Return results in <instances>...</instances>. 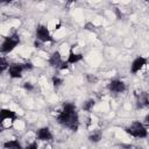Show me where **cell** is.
Here are the masks:
<instances>
[{
  "instance_id": "obj_10",
  "label": "cell",
  "mask_w": 149,
  "mask_h": 149,
  "mask_svg": "<svg viewBox=\"0 0 149 149\" xmlns=\"http://www.w3.org/2000/svg\"><path fill=\"white\" fill-rule=\"evenodd\" d=\"M74 47H76V44L71 45V48H70V52H69V56H68V59L65 61L69 65H70V64H76V63L80 62V61L84 58L83 54H76V52L73 51Z\"/></svg>"
},
{
  "instance_id": "obj_1",
  "label": "cell",
  "mask_w": 149,
  "mask_h": 149,
  "mask_svg": "<svg viewBox=\"0 0 149 149\" xmlns=\"http://www.w3.org/2000/svg\"><path fill=\"white\" fill-rule=\"evenodd\" d=\"M57 122L65 128L71 129L72 132L78 130L79 128V115L77 107L72 102H64L63 108L56 118Z\"/></svg>"
},
{
  "instance_id": "obj_18",
  "label": "cell",
  "mask_w": 149,
  "mask_h": 149,
  "mask_svg": "<svg viewBox=\"0 0 149 149\" xmlns=\"http://www.w3.org/2000/svg\"><path fill=\"white\" fill-rule=\"evenodd\" d=\"M23 149H38L37 142H31L30 144H28V146H27V147H24Z\"/></svg>"
},
{
  "instance_id": "obj_12",
  "label": "cell",
  "mask_w": 149,
  "mask_h": 149,
  "mask_svg": "<svg viewBox=\"0 0 149 149\" xmlns=\"http://www.w3.org/2000/svg\"><path fill=\"white\" fill-rule=\"evenodd\" d=\"M3 149H23L19 140H8L2 143Z\"/></svg>"
},
{
  "instance_id": "obj_2",
  "label": "cell",
  "mask_w": 149,
  "mask_h": 149,
  "mask_svg": "<svg viewBox=\"0 0 149 149\" xmlns=\"http://www.w3.org/2000/svg\"><path fill=\"white\" fill-rule=\"evenodd\" d=\"M16 119H17V114L14 111L8 108H1L0 109V132L13 127Z\"/></svg>"
},
{
  "instance_id": "obj_9",
  "label": "cell",
  "mask_w": 149,
  "mask_h": 149,
  "mask_svg": "<svg viewBox=\"0 0 149 149\" xmlns=\"http://www.w3.org/2000/svg\"><path fill=\"white\" fill-rule=\"evenodd\" d=\"M36 137L40 141H51L54 139L51 130L49 129V127H42L40 129L36 130Z\"/></svg>"
},
{
  "instance_id": "obj_20",
  "label": "cell",
  "mask_w": 149,
  "mask_h": 149,
  "mask_svg": "<svg viewBox=\"0 0 149 149\" xmlns=\"http://www.w3.org/2000/svg\"><path fill=\"white\" fill-rule=\"evenodd\" d=\"M68 68H69V64H68L65 61H63V63L61 64V66L58 68V70H66Z\"/></svg>"
},
{
  "instance_id": "obj_13",
  "label": "cell",
  "mask_w": 149,
  "mask_h": 149,
  "mask_svg": "<svg viewBox=\"0 0 149 149\" xmlns=\"http://www.w3.org/2000/svg\"><path fill=\"white\" fill-rule=\"evenodd\" d=\"M148 94L147 93H140V97H137V108H143L148 106Z\"/></svg>"
},
{
  "instance_id": "obj_15",
  "label": "cell",
  "mask_w": 149,
  "mask_h": 149,
  "mask_svg": "<svg viewBox=\"0 0 149 149\" xmlns=\"http://www.w3.org/2000/svg\"><path fill=\"white\" fill-rule=\"evenodd\" d=\"M8 68H9V63L7 62V59H6L5 57L0 56V74H1L3 71H6Z\"/></svg>"
},
{
  "instance_id": "obj_6",
  "label": "cell",
  "mask_w": 149,
  "mask_h": 149,
  "mask_svg": "<svg viewBox=\"0 0 149 149\" xmlns=\"http://www.w3.org/2000/svg\"><path fill=\"white\" fill-rule=\"evenodd\" d=\"M35 35H36V40L40 41V42H42V43H47V42H52L54 41V38H52L49 29L44 24H38L36 27Z\"/></svg>"
},
{
  "instance_id": "obj_14",
  "label": "cell",
  "mask_w": 149,
  "mask_h": 149,
  "mask_svg": "<svg viewBox=\"0 0 149 149\" xmlns=\"http://www.w3.org/2000/svg\"><path fill=\"white\" fill-rule=\"evenodd\" d=\"M101 139H102V133H101V130H99V129L94 130V132L88 136V140H90L91 142H93V143H98Z\"/></svg>"
},
{
  "instance_id": "obj_19",
  "label": "cell",
  "mask_w": 149,
  "mask_h": 149,
  "mask_svg": "<svg viewBox=\"0 0 149 149\" xmlns=\"http://www.w3.org/2000/svg\"><path fill=\"white\" fill-rule=\"evenodd\" d=\"M23 88H26L27 91H33L34 90V85L30 83H23Z\"/></svg>"
},
{
  "instance_id": "obj_3",
  "label": "cell",
  "mask_w": 149,
  "mask_h": 149,
  "mask_svg": "<svg viewBox=\"0 0 149 149\" xmlns=\"http://www.w3.org/2000/svg\"><path fill=\"white\" fill-rule=\"evenodd\" d=\"M126 133L129 134L130 136L137 137V139H146L148 136L147 127L140 121H134L130 126H128L126 128Z\"/></svg>"
},
{
  "instance_id": "obj_7",
  "label": "cell",
  "mask_w": 149,
  "mask_h": 149,
  "mask_svg": "<svg viewBox=\"0 0 149 149\" xmlns=\"http://www.w3.org/2000/svg\"><path fill=\"white\" fill-rule=\"evenodd\" d=\"M107 88L112 93H122L127 90V85L120 79H113L107 84Z\"/></svg>"
},
{
  "instance_id": "obj_17",
  "label": "cell",
  "mask_w": 149,
  "mask_h": 149,
  "mask_svg": "<svg viewBox=\"0 0 149 149\" xmlns=\"http://www.w3.org/2000/svg\"><path fill=\"white\" fill-rule=\"evenodd\" d=\"M51 80H52V85H54V87H55V88H58V87L63 84V79H62V78H59L58 76H52Z\"/></svg>"
},
{
  "instance_id": "obj_11",
  "label": "cell",
  "mask_w": 149,
  "mask_h": 149,
  "mask_svg": "<svg viewBox=\"0 0 149 149\" xmlns=\"http://www.w3.org/2000/svg\"><path fill=\"white\" fill-rule=\"evenodd\" d=\"M48 63H49V65H51V66L58 69V68L61 66V64L63 63L61 52H59V51H55V52H52V55H51L50 58L48 59Z\"/></svg>"
},
{
  "instance_id": "obj_16",
  "label": "cell",
  "mask_w": 149,
  "mask_h": 149,
  "mask_svg": "<svg viewBox=\"0 0 149 149\" xmlns=\"http://www.w3.org/2000/svg\"><path fill=\"white\" fill-rule=\"evenodd\" d=\"M94 105H95V101L93 99H90V100H87V101H85L83 104V109L86 111V112H90L94 107Z\"/></svg>"
},
{
  "instance_id": "obj_8",
  "label": "cell",
  "mask_w": 149,
  "mask_h": 149,
  "mask_svg": "<svg viewBox=\"0 0 149 149\" xmlns=\"http://www.w3.org/2000/svg\"><path fill=\"white\" fill-rule=\"evenodd\" d=\"M146 64H147V58H146V57H142V56L136 57V58L133 61L132 65H130V72H132L133 74L137 73Z\"/></svg>"
},
{
  "instance_id": "obj_4",
  "label": "cell",
  "mask_w": 149,
  "mask_h": 149,
  "mask_svg": "<svg viewBox=\"0 0 149 149\" xmlns=\"http://www.w3.org/2000/svg\"><path fill=\"white\" fill-rule=\"evenodd\" d=\"M34 68V65L30 62L27 63H13L9 65L8 68V72H9V77L13 79H19L22 77V72L26 70H31Z\"/></svg>"
},
{
  "instance_id": "obj_5",
  "label": "cell",
  "mask_w": 149,
  "mask_h": 149,
  "mask_svg": "<svg viewBox=\"0 0 149 149\" xmlns=\"http://www.w3.org/2000/svg\"><path fill=\"white\" fill-rule=\"evenodd\" d=\"M19 43H20V37L16 34L10 35V36H6L2 41V43L0 44V52L1 54H9L16 48V45Z\"/></svg>"
}]
</instances>
